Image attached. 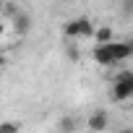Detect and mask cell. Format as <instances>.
<instances>
[{"label": "cell", "instance_id": "5", "mask_svg": "<svg viewBox=\"0 0 133 133\" xmlns=\"http://www.w3.org/2000/svg\"><path fill=\"white\" fill-rule=\"evenodd\" d=\"M13 29H16V34H18V37L29 34V29H31V18H29V13L18 11V13L13 16Z\"/></svg>", "mask_w": 133, "mask_h": 133}, {"label": "cell", "instance_id": "2", "mask_svg": "<svg viewBox=\"0 0 133 133\" xmlns=\"http://www.w3.org/2000/svg\"><path fill=\"white\" fill-rule=\"evenodd\" d=\"M63 37H68V39H89V37H94V24L86 16H78V18H73V21H68L63 26Z\"/></svg>", "mask_w": 133, "mask_h": 133}, {"label": "cell", "instance_id": "13", "mask_svg": "<svg viewBox=\"0 0 133 133\" xmlns=\"http://www.w3.org/2000/svg\"><path fill=\"white\" fill-rule=\"evenodd\" d=\"M3 31H5V26H3V21H0V37H3Z\"/></svg>", "mask_w": 133, "mask_h": 133}, {"label": "cell", "instance_id": "12", "mask_svg": "<svg viewBox=\"0 0 133 133\" xmlns=\"http://www.w3.org/2000/svg\"><path fill=\"white\" fill-rule=\"evenodd\" d=\"M0 65H5V55L3 52H0Z\"/></svg>", "mask_w": 133, "mask_h": 133}, {"label": "cell", "instance_id": "6", "mask_svg": "<svg viewBox=\"0 0 133 133\" xmlns=\"http://www.w3.org/2000/svg\"><path fill=\"white\" fill-rule=\"evenodd\" d=\"M112 37H115V31H112L110 26H99V29H94V39H97V44L112 42Z\"/></svg>", "mask_w": 133, "mask_h": 133}, {"label": "cell", "instance_id": "15", "mask_svg": "<svg viewBox=\"0 0 133 133\" xmlns=\"http://www.w3.org/2000/svg\"><path fill=\"white\" fill-rule=\"evenodd\" d=\"M0 8H3V0H0Z\"/></svg>", "mask_w": 133, "mask_h": 133}, {"label": "cell", "instance_id": "14", "mask_svg": "<svg viewBox=\"0 0 133 133\" xmlns=\"http://www.w3.org/2000/svg\"><path fill=\"white\" fill-rule=\"evenodd\" d=\"M60 3H71V0H60Z\"/></svg>", "mask_w": 133, "mask_h": 133}, {"label": "cell", "instance_id": "1", "mask_svg": "<svg viewBox=\"0 0 133 133\" xmlns=\"http://www.w3.org/2000/svg\"><path fill=\"white\" fill-rule=\"evenodd\" d=\"M91 57H94L97 65H104V68H110V65H115V63H123V60L133 57V39H123V42L112 39V42L97 44Z\"/></svg>", "mask_w": 133, "mask_h": 133}, {"label": "cell", "instance_id": "8", "mask_svg": "<svg viewBox=\"0 0 133 133\" xmlns=\"http://www.w3.org/2000/svg\"><path fill=\"white\" fill-rule=\"evenodd\" d=\"M57 125H60V130H63V133H73V130H76V120H73L71 115L60 117V123H57Z\"/></svg>", "mask_w": 133, "mask_h": 133}, {"label": "cell", "instance_id": "4", "mask_svg": "<svg viewBox=\"0 0 133 133\" xmlns=\"http://www.w3.org/2000/svg\"><path fill=\"white\" fill-rule=\"evenodd\" d=\"M86 125H89V130H94V133H102V130L110 125V115H107L104 110H94V112L89 115Z\"/></svg>", "mask_w": 133, "mask_h": 133}, {"label": "cell", "instance_id": "3", "mask_svg": "<svg viewBox=\"0 0 133 133\" xmlns=\"http://www.w3.org/2000/svg\"><path fill=\"white\" fill-rule=\"evenodd\" d=\"M133 97V71H123L115 76V84H112V99L115 102H125Z\"/></svg>", "mask_w": 133, "mask_h": 133}, {"label": "cell", "instance_id": "11", "mask_svg": "<svg viewBox=\"0 0 133 133\" xmlns=\"http://www.w3.org/2000/svg\"><path fill=\"white\" fill-rule=\"evenodd\" d=\"M117 133H133V128H120Z\"/></svg>", "mask_w": 133, "mask_h": 133}, {"label": "cell", "instance_id": "9", "mask_svg": "<svg viewBox=\"0 0 133 133\" xmlns=\"http://www.w3.org/2000/svg\"><path fill=\"white\" fill-rule=\"evenodd\" d=\"M123 11L125 16H133V0H123Z\"/></svg>", "mask_w": 133, "mask_h": 133}, {"label": "cell", "instance_id": "7", "mask_svg": "<svg viewBox=\"0 0 133 133\" xmlns=\"http://www.w3.org/2000/svg\"><path fill=\"white\" fill-rule=\"evenodd\" d=\"M21 123L18 120H0V133H18Z\"/></svg>", "mask_w": 133, "mask_h": 133}, {"label": "cell", "instance_id": "10", "mask_svg": "<svg viewBox=\"0 0 133 133\" xmlns=\"http://www.w3.org/2000/svg\"><path fill=\"white\" fill-rule=\"evenodd\" d=\"M68 60H78V50L76 47H68Z\"/></svg>", "mask_w": 133, "mask_h": 133}]
</instances>
